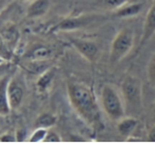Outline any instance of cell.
Here are the masks:
<instances>
[{"mask_svg": "<svg viewBox=\"0 0 155 144\" xmlns=\"http://www.w3.org/2000/svg\"><path fill=\"white\" fill-rule=\"evenodd\" d=\"M70 103L77 115L95 130L104 128L101 112L92 87L78 81H69L67 84Z\"/></svg>", "mask_w": 155, "mask_h": 144, "instance_id": "6da1fadb", "label": "cell"}, {"mask_svg": "<svg viewBox=\"0 0 155 144\" xmlns=\"http://www.w3.org/2000/svg\"><path fill=\"white\" fill-rule=\"evenodd\" d=\"M101 106L109 119L118 121L124 117L126 105L121 94L112 85H104L101 89Z\"/></svg>", "mask_w": 155, "mask_h": 144, "instance_id": "7a4b0ae2", "label": "cell"}, {"mask_svg": "<svg viewBox=\"0 0 155 144\" xmlns=\"http://www.w3.org/2000/svg\"><path fill=\"white\" fill-rule=\"evenodd\" d=\"M120 91L124 105L130 110L138 112L143 104V84L138 77L128 75L124 78L120 85Z\"/></svg>", "mask_w": 155, "mask_h": 144, "instance_id": "3957f363", "label": "cell"}, {"mask_svg": "<svg viewBox=\"0 0 155 144\" xmlns=\"http://www.w3.org/2000/svg\"><path fill=\"white\" fill-rule=\"evenodd\" d=\"M135 35L132 29L124 27L120 30L113 39L110 50L111 63H117L130 53L134 45Z\"/></svg>", "mask_w": 155, "mask_h": 144, "instance_id": "277c9868", "label": "cell"}, {"mask_svg": "<svg viewBox=\"0 0 155 144\" xmlns=\"http://www.w3.org/2000/svg\"><path fill=\"white\" fill-rule=\"evenodd\" d=\"M99 16L97 15H81L76 17H68L62 19L53 27L54 32H70L84 29L94 22Z\"/></svg>", "mask_w": 155, "mask_h": 144, "instance_id": "5b68a950", "label": "cell"}, {"mask_svg": "<svg viewBox=\"0 0 155 144\" xmlns=\"http://www.w3.org/2000/svg\"><path fill=\"white\" fill-rule=\"evenodd\" d=\"M70 42L74 49L89 62H94L97 60L99 56V46L96 42L81 38H71Z\"/></svg>", "mask_w": 155, "mask_h": 144, "instance_id": "8992f818", "label": "cell"}, {"mask_svg": "<svg viewBox=\"0 0 155 144\" xmlns=\"http://www.w3.org/2000/svg\"><path fill=\"white\" fill-rule=\"evenodd\" d=\"M155 35V0L151 6L149 8L146 15L145 21H143V33L140 36V41H139L138 47L136 50V54L139 53L141 49L151 40V38Z\"/></svg>", "mask_w": 155, "mask_h": 144, "instance_id": "52a82bcc", "label": "cell"}, {"mask_svg": "<svg viewBox=\"0 0 155 144\" xmlns=\"http://www.w3.org/2000/svg\"><path fill=\"white\" fill-rule=\"evenodd\" d=\"M8 97L11 110H17L20 107L25 98V89L21 82H19L16 77H11L8 86Z\"/></svg>", "mask_w": 155, "mask_h": 144, "instance_id": "ba28073f", "label": "cell"}, {"mask_svg": "<svg viewBox=\"0 0 155 144\" xmlns=\"http://www.w3.org/2000/svg\"><path fill=\"white\" fill-rule=\"evenodd\" d=\"M52 56V50L45 44H35L27 51L25 58L30 62H43Z\"/></svg>", "mask_w": 155, "mask_h": 144, "instance_id": "9c48e42d", "label": "cell"}, {"mask_svg": "<svg viewBox=\"0 0 155 144\" xmlns=\"http://www.w3.org/2000/svg\"><path fill=\"white\" fill-rule=\"evenodd\" d=\"M11 77H12V74L10 73L0 78V116L1 117L8 116L12 110L8 97V86Z\"/></svg>", "mask_w": 155, "mask_h": 144, "instance_id": "30bf717a", "label": "cell"}, {"mask_svg": "<svg viewBox=\"0 0 155 144\" xmlns=\"http://www.w3.org/2000/svg\"><path fill=\"white\" fill-rule=\"evenodd\" d=\"M143 8L141 2H128L114 11V17L118 19H128L140 14Z\"/></svg>", "mask_w": 155, "mask_h": 144, "instance_id": "8fae6325", "label": "cell"}, {"mask_svg": "<svg viewBox=\"0 0 155 144\" xmlns=\"http://www.w3.org/2000/svg\"><path fill=\"white\" fill-rule=\"evenodd\" d=\"M51 5V0H34L27 8V16L29 18H39L47 14Z\"/></svg>", "mask_w": 155, "mask_h": 144, "instance_id": "7c38bea8", "label": "cell"}, {"mask_svg": "<svg viewBox=\"0 0 155 144\" xmlns=\"http://www.w3.org/2000/svg\"><path fill=\"white\" fill-rule=\"evenodd\" d=\"M138 126V121L134 117H126L121 118L117 122V130L124 138L130 137Z\"/></svg>", "mask_w": 155, "mask_h": 144, "instance_id": "4fadbf2b", "label": "cell"}, {"mask_svg": "<svg viewBox=\"0 0 155 144\" xmlns=\"http://www.w3.org/2000/svg\"><path fill=\"white\" fill-rule=\"evenodd\" d=\"M0 34L3 37L4 41L8 45L10 49L17 44L19 39V32L17 30L16 25L13 23H6L0 29Z\"/></svg>", "mask_w": 155, "mask_h": 144, "instance_id": "5bb4252c", "label": "cell"}, {"mask_svg": "<svg viewBox=\"0 0 155 144\" xmlns=\"http://www.w3.org/2000/svg\"><path fill=\"white\" fill-rule=\"evenodd\" d=\"M56 71L55 69H48L42 75L39 77V79L37 80V88L39 89V91L43 93V91H47L48 88L51 86L52 82L54 80V77H55Z\"/></svg>", "mask_w": 155, "mask_h": 144, "instance_id": "9a60e30c", "label": "cell"}, {"mask_svg": "<svg viewBox=\"0 0 155 144\" xmlns=\"http://www.w3.org/2000/svg\"><path fill=\"white\" fill-rule=\"evenodd\" d=\"M57 122V117L55 115L51 114V113H43L40 116L37 117L34 123V128H49L53 127Z\"/></svg>", "mask_w": 155, "mask_h": 144, "instance_id": "2e32d148", "label": "cell"}, {"mask_svg": "<svg viewBox=\"0 0 155 144\" xmlns=\"http://www.w3.org/2000/svg\"><path fill=\"white\" fill-rule=\"evenodd\" d=\"M147 76L150 85L153 87V88H155V53L152 55L151 59L149 60V63H148Z\"/></svg>", "mask_w": 155, "mask_h": 144, "instance_id": "e0dca14e", "label": "cell"}, {"mask_svg": "<svg viewBox=\"0 0 155 144\" xmlns=\"http://www.w3.org/2000/svg\"><path fill=\"white\" fill-rule=\"evenodd\" d=\"M47 133H48V130L47 128H35L33 134L31 135L30 137L29 141L32 143H39V142H43L45 140V136H47Z\"/></svg>", "mask_w": 155, "mask_h": 144, "instance_id": "ac0fdd59", "label": "cell"}, {"mask_svg": "<svg viewBox=\"0 0 155 144\" xmlns=\"http://www.w3.org/2000/svg\"><path fill=\"white\" fill-rule=\"evenodd\" d=\"M131 0H100V3L104 8L115 11L116 8H120L124 4L128 3Z\"/></svg>", "mask_w": 155, "mask_h": 144, "instance_id": "d6986e66", "label": "cell"}, {"mask_svg": "<svg viewBox=\"0 0 155 144\" xmlns=\"http://www.w3.org/2000/svg\"><path fill=\"white\" fill-rule=\"evenodd\" d=\"M12 56H13L12 51H11L8 45L6 44V42L4 41L3 37H2L1 34H0V57H2L8 61H10L11 59H12Z\"/></svg>", "mask_w": 155, "mask_h": 144, "instance_id": "ffe728a7", "label": "cell"}, {"mask_svg": "<svg viewBox=\"0 0 155 144\" xmlns=\"http://www.w3.org/2000/svg\"><path fill=\"white\" fill-rule=\"evenodd\" d=\"M61 141V138H60V136L57 134L56 132H54V130H48V133H47V136H45V140H43V142H50V143H56V142H60Z\"/></svg>", "mask_w": 155, "mask_h": 144, "instance_id": "44dd1931", "label": "cell"}, {"mask_svg": "<svg viewBox=\"0 0 155 144\" xmlns=\"http://www.w3.org/2000/svg\"><path fill=\"white\" fill-rule=\"evenodd\" d=\"M11 71H12V64H11L8 61H6L5 63L0 65V78L8 75V74H10Z\"/></svg>", "mask_w": 155, "mask_h": 144, "instance_id": "7402d4cb", "label": "cell"}, {"mask_svg": "<svg viewBox=\"0 0 155 144\" xmlns=\"http://www.w3.org/2000/svg\"><path fill=\"white\" fill-rule=\"evenodd\" d=\"M17 141L16 135H13L12 133H4L0 136V142H15Z\"/></svg>", "mask_w": 155, "mask_h": 144, "instance_id": "603a6c76", "label": "cell"}, {"mask_svg": "<svg viewBox=\"0 0 155 144\" xmlns=\"http://www.w3.org/2000/svg\"><path fill=\"white\" fill-rule=\"evenodd\" d=\"M25 137H27V135H25V130H19L18 132H17V134H16L17 141H22V140H25Z\"/></svg>", "mask_w": 155, "mask_h": 144, "instance_id": "cb8c5ba5", "label": "cell"}, {"mask_svg": "<svg viewBox=\"0 0 155 144\" xmlns=\"http://www.w3.org/2000/svg\"><path fill=\"white\" fill-rule=\"evenodd\" d=\"M148 138L150 141H155V125L151 130H149V134H148Z\"/></svg>", "mask_w": 155, "mask_h": 144, "instance_id": "d4e9b609", "label": "cell"}, {"mask_svg": "<svg viewBox=\"0 0 155 144\" xmlns=\"http://www.w3.org/2000/svg\"><path fill=\"white\" fill-rule=\"evenodd\" d=\"M8 2H10V0H0V13L4 10V8L8 5Z\"/></svg>", "mask_w": 155, "mask_h": 144, "instance_id": "484cf974", "label": "cell"}, {"mask_svg": "<svg viewBox=\"0 0 155 144\" xmlns=\"http://www.w3.org/2000/svg\"><path fill=\"white\" fill-rule=\"evenodd\" d=\"M6 61H8V60H5V59H3L2 57H0V65L3 64V63H5Z\"/></svg>", "mask_w": 155, "mask_h": 144, "instance_id": "4316f807", "label": "cell"}, {"mask_svg": "<svg viewBox=\"0 0 155 144\" xmlns=\"http://www.w3.org/2000/svg\"><path fill=\"white\" fill-rule=\"evenodd\" d=\"M153 116H154V119H155V107H154V110H153Z\"/></svg>", "mask_w": 155, "mask_h": 144, "instance_id": "83f0119b", "label": "cell"}, {"mask_svg": "<svg viewBox=\"0 0 155 144\" xmlns=\"http://www.w3.org/2000/svg\"><path fill=\"white\" fill-rule=\"evenodd\" d=\"M20 1H28V0H20Z\"/></svg>", "mask_w": 155, "mask_h": 144, "instance_id": "f1b7e54d", "label": "cell"}]
</instances>
